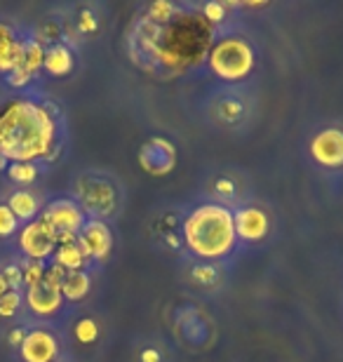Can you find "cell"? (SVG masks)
<instances>
[{
  "label": "cell",
  "instance_id": "3",
  "mask_svg": "<svg viewBox=\"0 0 343 362\" xmlns=\"http://www.w3.org/2000/svg\"><path fill=\"white\" fill-rule=\"evenodd\" d=\"M184 240L202 259L226 257L238 243L233 212L223 205H200L184 223Z\"/></svg>",
  "mask_w": 343,
  "mask_h": 362
},
{
  "label": "cell",
  "instance_id": "27",
  "mask_svg": "<svg viewBox=\"0 0 343 362\" xmlns=\"http://www.w3.org/2000/svg\"><path fill=\"white\" fill-rule=\"evenodd\" d=\"M191 275H193V280L198 282V285H205V287L214 285L216 278H219L216 271H214V266H195Z\"/></svg>",
  "mask_w": 343,
  "mask_h": 362
},
{
  "label": "cell",
  "instance_id": "23",
  "mask_svg": "<svg viewBox=\"0 0 343 362\" xmlns=\"http://www.w3.org/2000/svg\"><path fill=\"white\" fill-rule=\"evenodd\" d=\"M45 269L47 266L42 262H28L24 269H21V278H24V282L28 287L38 285V282H42V278H45Z\"/></svg>",
  "mask_w": 343,
  "mask_h": 362
},
{
  "label": "cell",
  "instance_id": "25",
  "mask_svg": "<svg viewBox=\"0 0 343 362\" xmlns=\"http://www.w3.org/2000/svg\"><path fill=\"white\" fill-rule=\"evenodd\" d=\"M19 308V292L17 289H10V292H5L0 296V315L3 317H12L17 313Z\"/></svg>",
  "mask_w": 343,
  "mask_h": 362
},
{
  "label": "cell",
  "instance_id": "32",
  "mask_svg": "<svg viewBox=\"0 0 343 362\" xmlns=\"http://www.w3.org/2000/svg\"><path fill=\"white\" fill-rule=\"evenodd\" d=\"M141 362H160V353L156 349H146L141 353Z\"/></svg>",
  "mask_w": 343,
  "mask_h": 362
},
{
  "label": "cell",
  "instance_id": "8",
  "mask_svg": "<svg viewBox=\"0 0 343 362\" xmlns=\"http://www.w3.org/2000/svg\"><path fill=\"white\" fill-rule=\"evenodd\" d=\"M80 252L85 259H94V262H104L111 255L113 247V235L104 221H87L83 230L76 238Z\"/></svg>",
  "mask_w": 343,
  "mask_h": 362
},
{
  "label": "cell",
  "instance_id": "22",
  "mask_svg": "<svg viewBox=\"0 0 343 362\" xmlns=\"http://www.w3.org/2000/svg\"><path fill=\"white\" fill-rule=\"evenodd\" d=\"M99 337V325L92 320V317H83L78 325H76V339L80 344H92L97 341Z\"/></svg>",
  "mask_w": 343,
  "mask_h": 362
},
{
  "label": "cell",
  "instance_id": "12",
  "mask_svg": "<svg viewBox=\"0 0 343 362\" xmlns=\"http://www.w3.org/2000/svg\"><path fill=\"white\" fill-rule=\"evenodd\" d=\"M233 221H236V233L238 238H243L247 243H257L261 238H266L268 233V216L264 209L259 207H245V209H238L233 214Z\"/></svg>",
  "mask_w": 343,
  "mask_h": 362
},
{
  "label": "cell",
  "instance_id": "7",
  "mask_svg": "<svg viewBox=\"0 0 343 362\" xmlns=\"http://www.w3.org/2000/svg\"><path fill=\"white\" fill-rule=\"evenodd\" d=\"M50 226L57 230V235H78L85 226V212L73 200H54L42 212Z\"/></svg>",
  "mask_w": 343,
  "mask_h": 362
},
{
  "label": "cell",
  "instance_id": "28",
  "mask_svg": "<svg viewBox=\"0 0 343 362\" xmlns=\"http://www.w3.org/2000/svg\"><path fill=\"white\" fill-rule=\"evenodd\" d=\"M3 278L7 280V285H10V289H17L19 282H24V278H21V269L19 266H7V269L3 271Z\"/></svg>",
  "mask_w": 343,
  "mask_h": 362
},
{
  "label": "cell",
  "instance_id": "4",
  "mask_svg": "<svg viewBox=\"0 0 343 362\" xmlns=\"http://www.w3.org/2000/svg\"><path fill=\"white\" fill-rule=\"evenodd\" d=\"M207 62L223 81H243L254 69V49L243 38H221L209 49Z\"/></svg>",
  "mask_w": 343,
  "mask_h": 362
},
{
  "label": "cell",
  "instance_id": "33",
  "mask_svg": "<svg viewBox=\"0 0 343 362\" xmlns=\"http://www.w3.org/2000/svg\"><path fill=\"white\" fill-rule=\"evenodd\" d=\"M24 337H26V332H24V329H12V332H10V344H12V346H21V341H24Z\"/></svg>",
  "mask_w": 343,
  "mask_h": 362
},
{
  "label": "cell",
  "instance_id": "6",
  "mask_svg": "<svg viewBox=\"0 0 343 362\" xmlns=\"http://www.w3.org/2000/svg\"><path fill=\"white\" fill-rule=\"evenodd\" d=\"M78 195L80 202L87 212L92 214H101L108 216L115 212V205H118V195H115V188L104 179L97 177H85L78 181Z\"/></svg>",
  "mask_w": 343,
  "mask_h": 362
},
{
  "label": "cell",
  "instance_id": "18",
  "mask_svg": "<svg viewBox=\"0 0 343 362\" xmlns=\"http://www.w3.org/2000/svg\"><path fill=\"white\" fill-rule=\"evenodd\" d=\"M90 292V275L85 271H69L66 278L62 282V296L69 301H80L85 299Z\"/></svg>",
  "mask_w": 343,
  "mask_h": 362
},
{
  "label": "cell",
  "instance_id": "34",
  "mask_svg": "<svg viewBox=\"0 0 343 362\" xmlns=\"http://www.w3.org/2000/svg\"><path fill=\"white\" fill-rule=\"evenodd\" d=\"M5 292H10V285H7V280L3 278V273H0V296H3Z\"/></svg>",
  "mask_w": 343,
  "mask_h": 362
},
{
  "label": "cell",
  "instance_id": "9",
  "mask_svg": "<svg viewBox=\"0 0 343 362\" xmlns=\"http://www.w3.org/2000/svg\"><path fill=\"white\" fill-rule=\"evenodd\" d=\"M139 165H141L149 175L163 177L167 172H172L174 165H177V151H174V146L167 139L156 136V139H151L141 148V153H139Z\"/></svg>",
  "mask_w": 343,
  "mask_h": 362
},
{
  "label": "cell",
  "instance_id": "17",
  "mask_svg": "<svg viewBox=\"0 0 343 362\" xmlns=\"http://www.w3.org/2000/svg\"><path fill=\"white\" fill-rule=\"evenodd\" d=\"M7 207L12 209V214L17 216L19 221H33V216L38 214V200H35L33 193L28 191H17L10 195V200H7Z\"/></svg>",
  "mask_w": 343,
  "mask_h": 362
},
{
  "label": "cell",
  "instance_id": "13",
  "mask_svg": "<svg viewBox=\"0 0 343 362\" xmlns=\"http://www.w3.org/2000/svg\"><path fill=\"white\" fill-rule=\"evenodd\" d=\"M42 62H45V49L38 40H24L21 42V54L17 66L12 71L10 83L12 85H24L31 81V76L38 69H42Z\"/></svg>",
  "mask_w": 343,
  "mask_h": 362
},
{
  "label": "cell",
  "instance_id": "36",
  "mask_svg": "<svg viewBox=\"0 0 343 362\" xmlns=\"http://www.w3.org/2000/svg\"><path fill=\"white\" fill-rule=\"evenodd\" d=\"M167 240L172 243V247H177V245H179V240H177V238H174V235H167Z\"/></svg>",
  "mask_w": 343,
  "mask_h": 362
},
{
  "label": "cell",
  "instance_id": "30",
  "mask_svg": "<svg viewBox=\"0 0 343 362\" xmlns=\"http://www.w3.org/2000/svg\"><path fill=\"white\" fill-rule=\"evenodd\" d=\"M80 31H83V33L97 31V19H94L92 12H83V14H80Z\"/></svg>",
  "mask_w": 343,
  "mask_h": 362
},
{
  "label": "cell",
  "instance_id": "14",
  "mask_svg": "<svg viewBox=\"0 0 343 362\" xmlns=\"http://www.w3.org/2000/svg\"><path fill=\"white\" fill-rule=\"evenodd\" d=\"M26 301H28V306H31L33 313L52 315V313H57V310L62 308L64 296H62L59 287H54V285H50L47 280H42V282H38V285L28 287Z\"/></svg>",
  "mask_w": 343,
  "mask_h": 362
},
{
  "label": "cell",
  "instance_id": "15",
  "mask_svg": "<svg viewBox=\"0 0 343 362\" xmlns=\"http://www.w3.org/2000/svg\"><path fill=\"white\" fill-rule=\"evenodd\" d=\"M21 54V40L14 38L12 26L0 24V71L7 74V71H14Z\"/></svg>",
  "mask_w": 343,
  "mask_h": 362
},
{
  "label": "cell",
  "instance_id": "2",
  "mask_svg": "<svg viewBox=\"0 0 343 362\" xmlns=\"http://www.w3.org/2000/svg\"><path fill=\"white\" fill-rule=\"evenodd\" d=\"M153 24V21H151ZM156 35H160V47L156 49V59L165 66L184 69L191 66L207 49L211 35V24L202 14H184L167 24H158Z\"/></svg>",
  "mask_w": 343,
  "mask_h": 362
},
{
  "label": "cell",
  "instance_id": "35",
  "mask_svg": "<svg viewBox=\"0 0 343 362\" xmlns=\"http://www.w3.org/2000/svg\"><path fill=\"white\" fill-rule=\"evenodd\" d=\"M7 165H10V160H5V158L0 156V170H7Z\"/></svg>",
  "mask_w": 343,
  "mask_h": 362
},
{
  "label": "cell",
  "instance_id": "31",
  "mask_svg": "<svg viewBox=\"0 0 343 362\" xmlns=\"http://www.w3.org/2000/svg\"><path fill=\"white\" fill-rule=\"evenodd\" d=\"M216 191L221 193V195H233V191H236V188H233V181H228V179H219V181H216Z\"/></svg>",
  "mask_w": 343,
  "mask_h": 362
},
{
  "label": "cell",
  "instance_id": "21",
  "mask_svg": "<svg viewBox=\"0 0 343 362\" xmlns=\"http://www.w3.org/2000/svg\"><path fill=\"white\" fill-rule=\"evenodd\" d=\"M7 175L17 184H31L38 177V168L33 163H10L7 165Z\"/></svg>",
  "mask_w": 343,
  "mask_h": 362
},
{
  "label": "cell",
  "instance_id": "19",
  "mask_svg": "<svg viewBox=\"0 0 343 362\" xmlns=\"http://www.w3.org/2000/svg\"><path fill=\"white\" fill-rule=\"evenodd\" d=\"M87 259L83 257V252H80L78 243H62L57 245L54 250V264L62 266L64 271H83Z\"/></svg>",
  "mask_w": 343,
  "mask_h": 362
},
{
  "label": "cell",
  "instance_id": "11",
  "mask_svg": "<svg viewBox=\"0 0 343 362\" xmlns=\"http://www.w3.org/2000/svg\"><path fill=\"white\" fill-rule=\"evenodd\" d=\"M57 353H59V344L45 329L28 332L21 341V358L26 362H54Z\"/></svg>",
  "mask_w": 343,
  "mask_h": 362
},
{
  "label": "cell",
  "instance_id": "1",
  "mask_svg": "<svg viewBox=\"0 0 343 362\" xmlns=\"http://www.w3.org/2000/svg\"><path fill=\"white\" fill-rule=\"evenodd\" d=\"M57 141V122L45 106L14 99L0 111V156L10 163L47 158Z\"/></svg>",
  "mask_w": 343,
  "mask_h": 362
},
{
  "label": "cell",
  "instance_id": "26",
  "mask_svg": "<svg viewBox=\"0 0 343 362\" xmlns=\"http://www.w3.org/2000/svg\"><path fill=\"white\" fill-rule=\"evenodd\" d=\"M202 17H205L211 26H216L226 19V7L221 3H216V0H211V3L202 7Z\"/></svg>",
  "mask_w": 343,
  "mask_h": 362
},
{
  "label": "cell",
  "instance_id": "29",
  "mask_svg": "<svg viewBox=\"0 0 343 362\" xmlns=\"http://www.w3.org/2000/svg\"><path fill=\"white\" fill-rule=\"evenodd\" d=\"M221 111H223V118L226 120H236L240 113H243V106L238 101H223L221 104Z\"/></svg>",
  "mask_w": 343,
  "mask_h": 362
},
{
  "label": "cell",
  "instance_id": "5",
  "mask_svg": "<svg viewBox=\"0 0 343 362\" xmlns=\"http://www.w3.org/2000/svg\"><path fill=\"white\" fill-rule=\"evenodd\" d=\"M19 245H21V252H24L31 262H45L57 250V230L40 216V219L26 223L19 235Z\"/></svg>",
  "mask_w": 343,
  "mask_h": 362
},
{
  "label": "cell",
  "instance_id": "16",
  "mask_svg": "<svg viewBox=\"0 0 343 362\" xmlns=\"http://www.w3.org/2000/svg\"><path fill=\"white\" fill-rule=\"evenodd\" d=\"M42 66H45V71H47L50 76H57V78L69 76L71 69H73V54H71V49L64 47V45L50 47L47 52H45V62H42Z\"/></svg>",
  "mask_w": 343,
  "mask_h": 362
},
{
  "label": "cell",
  "instance_id": "24",
  "mask_svg": "<svg viewBox=\"0 0 343 362\" xmlns=\"http://www.w3.org/2000/svg\"><path fill=\"white\" fill-rule=\"evenodd\" d=\"M19 226V219L12 214V209L7 205H0V238L12 235Z\"/></svg>",
  "mask_w": 343,
  "mask_h": 362
},
{
  "label": "cell",
  "instance_id": "10",
  "mask_svg": "<svg viewBox=\"0 0 343 362\" xmlns=\"http://www.w3.org/2000/svg\"><path fill=\"white\" fill-rule=\"evenodd\" d=\"M310 156L322 165V168H341L343 165V132L337 127L322 129L313 136Z\"/></svg>",
  "mask_w": 343,
  "mask_h": 362
},
{
  "label": "cell",
  "instance_id": "20",
  "mask_svg": "<svg viewBox=\"0 0 343 362\" xmlns=\"http://www.w3.org/2000/svg\"><path fill=\"white\" fill-rule=\"evenodd\" d=\"M174 12H177V7L170 0H156V3L149 5V21H153V24H167V21L174 19Z\"/></svg>",
  "mask_w": 343,
  "mask_h": 362
}]
</instances>
